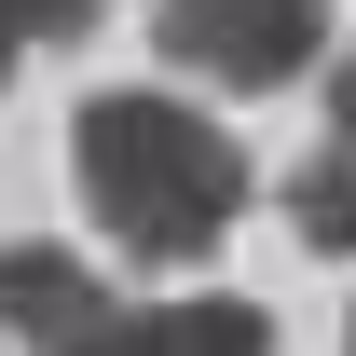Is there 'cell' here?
<instances>
[{
    "instance_id": "cell-1",
    "label": "cell",
    "mask_w": 356,
    "mask_h": 356,
    "mask_svg": "<svg viewBox=\"0 0 356 356\" xmlns=\"http://www.w3.org/2000/svg\"><path fill=\"white\" fill-rule=\"evenodd\" d=\"M69 192H83V220L110 233L124 261L178 274V261H206V247L247 220V151H233V124H206L192 96L110 83V96H83V124H69Z\"/></svg>"
},
{
    "instance_id": "cell-2",
    "label": "cell",
    "mask_w": 356,
    "mask_h": 356,
    "mask_svg": "<svg viewBox=\"0 0 356 356\" xmlns=\"http://www.w3.org/2000/svg\"><path fill=\"white\" fill-rule=\"evenodd\" d=\"M151 55L178 83L220 96H274L329 55V0H151Z\"/></svg>"
},
{
    "instance_id": "cell-3",
    "label": "cell",
    "mask_w": 356,
    "mask_h": 356,
    "mask_svg": "<svg viewBox=\"0 0 356 356\" xmlns=\"http://www.w3.org/2000/svg\"><path fill=\"white\" fill-rule=\"evenodd\" d=\"M96 315H110L96 261H69V247H0V329H14V343H96Z\"/></svg>"
},
{
    "instance_id": "cell-4",
    "label": "cell",
    "mask_w": 356,
    "mask_h": 356,
    "mask_svg": "<svg viewBox=\"0 0 356 356\" xmlns=\"http://www.w3.org/2000/svg\"><path fill=\"white\" fill-rule=\"evenodd\" d=\"M110 356H261V302H110L96 315Z\"/></svg>"
},
{
    "instance_id": "cell-5",
    "label": "cell",
    "mask_w": 356,
    "mask_h": 356,
    "mask_svg": "<svg viewBox=\"0 0 356 356\" xmlns=\"http://www.w3.org/2000/svg\"><path fill=\"white\" fill-rule=\"evenodd\" d=\"M274 220L302 233L315 261H356V137H329V151H302L274 178Z\"/></svg>"
},
{
    "instance_id": "cell-6",
    "label": "cell",
    "mask_w": 356,
    "mask_h": 356,
    "mask_svg": "<svg viewBox=\"0 0 356 356\" xmlns=\"http://www.w3.org/2000/svg\"><path fill=\"white\" fill-rule=\"evenodd\" d=\"M0 28H14V42H96L110 0H0Z\"/></svg>"
},
{
    "instance_id": "cell-7",
    "label": "cell",
    "mask_w": 356,
    "mask_h": 356,
    "mask_svg": "<svg viewBox=\"0 0 356 356\" xmlns=\"http://www.w3.org/2000/svg\"><path fill=\"white\" fill-rule=\"evenodd\" d=\"M329 137H356V55L329 69Z\"/></svg>"
},
{
    "instance_id": "cell-8",
    "label": "cell",
    "mask_w": 356,
    "mask_h": 356,
    "mask_svg": "<svg viewBox=\"0 0 356 356\" xmlns=\"http://www.w3.org/2000/svg\"><path fill=\"white\" fill-rule=\"evenodd\" d=\"M14 55H28V42H14V28H0V83H14Z\"/></svg>"
},
{
    "instance_id": "cell-9",
    "label": "cell",
    "mask_w": 356,
    "mask_h": 356,
    "mask_svg": "<svg viewBox=\"0 0 356 356\" xmlns=\"http://www.w3.org/2000/svg\"><path fill=\"white\" fill-rule=\"evenodd\" d=\"M343 343H356V315H343Z\"/></svg>"
}]
</instances>
